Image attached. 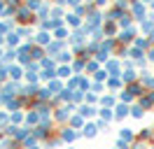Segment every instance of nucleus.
Instances as JSON below:
<instances>
[{
    "instance_id": "obj_12",
    "label": "nucleus",
    "mask_w": 154,
    "mask_h": 149,
    "mask_svg": "<svg viewBox=\"0 0 154 149\" xmlns=\"http://www.w3.org/2000/svg\"><path fill=\"white\" fill-rule=\"evenodd\" d=\"M149 135H152V133H149V128H145L143 133H140V138H143V140H149Z\"/></svg>"
},
{
    "instance_id": "obj_6",
    "label": "nucleus",
    "mask_w": 154,
    "mask_h": 149,
    "mask_svg": "<svg viewBox=\"0 0 154 149\" xmlns=\"http://www.w3.org/2000/svg\"><path fill=\"white\" fill-rule=\"evenodd\" d=\"M133 12H135V17H143V14H145L143 5H135V7H133Z\"/></svg>"
},
{
    "instance_id": "obj_8",
    "label": "nucleus",
    "mask_w": 154,
    "mask_h": 149,
    "mask_svg": "<svg viewBox=\"0 0 154 149\" xmlns=\"http://www.w3.org/2000/svg\"><path fill=\"white\" fill-rule=\"evenodd\" d=\"M110 86H112V89H117V86H122V82H119L117 77H112V79H110Z\"/></svg>"
},
{
    "instance_id": "obj_4",
    "label": "nucleus",
    "mask_w": 154,
    "mask_h": 149,
    "mask_svg": "<svg viewBox=\"0 0 154 149\" xmlns=\"http://www.w3.org/2000/svg\"><path fill=\"white\" fill-rule=\"evenodd\" d=\"M68 112H70V107H66V110H58L56 119H58V121H66V119H68Z\"/></svg>"
},
{
    "instance_id": "obj_13",
    "label": "nucleus",
    "mask_w": 154,
    "mask_h": 149,
    "mask_svg": "<svg viewBox=\"0 0 154 149\" xmlns=\"http://www.w3.org/2000/svg\"><path fill=\"white\" fill-rule=\"evenodd\" d=\"M10 72H12V77H14V79H17V77H21V72H19V68H12Z\"/></svg>"
},
{
    "instance_id": "obj_1",
    "label": "nucleus",
    "mask_w": 154,
    "mask_h": 149,
    "mask_svg": "<svg viewBox=\"0 0 154 149\" xmlns=\"http://www.w3.org/2000/svg\"><path fill=\"white\" fill-rule=\"evenodd\" d=\"M75 138H77V133H72L70 128H66L63 133H61V140H63V142H72Z\"/></svg>"
},
{
    "instance_id": "obj_10",
    "label": "nucleus",
    "mask_w": 154,
    "mask_h": 149,
    "mask_svg": "<svg viewBox=\"0 0 154 149\" xmlns=\"http://www.w3.org/2000/svg\"><path fill=\"white\" fill-rule=\"evenodd\" d=\"M143 28H145V30H147V33H152V30H154V26H152V23H149V21H145V23H143Z\"/></svg>"
},
{
    "instance_id": "obj_5",
    "label": "nucleus",
    "mask_w": 154,
    "mask_h": 149,
    "mask_svg": "<svg viewBox=\"0 0 154 149\" xmlns=\"http://www.w3.org/2000/svg\"><path fill=\"white\" fill-rule=\"evenodd\" d=\"M84 135H87V138H94V135H96V128H94V126H87V128H84Z\"/></svg>"
},
{
    "instance_id": "obj_15",
    "label": "nucleus",
    "mask_w": 154,
    "mask_h": 149,
    "mask_svg": "<svg viewBox=\"0 0 154 149\" xmlns=\"http://www.w3.org/2000/svg\"><path fill=\"white\" fill-rule=\"evenodd\" d=\"M38 121V114H28V123H35Z\"/></svg>"
},
{
    "instance_id": "obj_17",
    "label": "nucleus",
    "mask_w": 154,
    "mask_h": 149,
    "mask_svg": "<svg viewBox=\"0 0 154 149\" xmlns=\"http://www.w3.org/2000/svg\"><path fill=\"white\" fill-rule=\"evenodd\" d=\"M149 58H152V61H154V51H152V56H149Z\"/></svg>"
},
{
    "instance_id": "obj_9",
    "label": "nucleus",
    "mask_w": 154,
    "mask_h": 149,
    "mask_svg": "<svg viewBox=\"0 0 154 149\" xmlns=\"http://www.w3.org/2000/svg\"><path fill=\"white\" fill-rule=\"evenodd\" d=\"M122 138H124V140H131V130H128V128H122Z\"/></svg>"
},
{
    "instance_id": "obj_3",
    "label": "nucleus",
    "mask_w": 154,
    "mask_h": 149,
    "mask_svg": "<svg viewBox=\"0 0 154 149\" xmlns=\"http://www.w3.org/2000/svg\"><path fill=\"white\" fill-rule=\"evenodd\" d=\"M143 84L147 89H154V74H143Z\"/></svg>"
},
{
    "instance_id": "obj_16",
    "label": "nucleus",
    "mask_w": 154,
    "mask_h": 149,
    "mask_svg": "<svg viewBox=\"0 0 154 149\" xmlns=\"http://www.w3.org/2000/svg\"><path fill=\"white\" fill-rule=\"evenodd\" d=\"M5 121H7V117H5V114H2V112H0V126H2V123H5Z\"/></svg>"
},
{
    "instance_id": "obj_18",
    "label": "nucleus",
    "mask_w": 154,
    "mask_h": 149,
    "mask_svg": "<svg viewBox=\"0 0 154 149\" xmlns=\"http://www.w3.org/2000/svg\"><path fill=\"white\" fill-rule=\"evenodd\" d=\"M30 149H35V147H30Z\"/></svg>"
},
{
    "instance_id": "obj_11",
    "label": "nucleus",
    "mask_w": 154,
    "mask_h": 149,
    "mask_svg": "<svg viewBox=\"0 0 154 149\" xmlns=\"http://www.w3.org/2000/svg\"><path fill=\"white\" fill-rule=\"evenodd\" d=\"M38 98H40V100H47V98H49V91H40Z\"/></svg>"
},
{
    "instance_id": "obj_2",
    "label": "nucleus",
    "mask_w": 154,
    "mask_h": 149,
    "mask_svg": "<svg viewBox=\"0 0 154 149\" xmlns=\"http://www.w3.org/2000/svg\"><path fill=\"white\" fill-rule=\"evenodd\" d=\"M21 107V100H17V98H7V110H19Z\"/></svg>"
},
{
    "instance_id": "obj_14",
    "label": "nucleus",
    "mask_w": 154,
    "mask_h": 149,
    "mask_svg": "<svg viewBox=\"0 0 154 149\" xmlns=\"http://www.w3.org/2000/svg\"><path fill=\"white\" fill-rule=\"evenodd\" d=\"M133 117H143V110H140V107H133Z\"/></svg>"
},
{
    "instance_id": "obj_7",
    "label": "nucleus",
    "mask_w": 154,
    "mask_h": 149,
    "mask_svg": "<svg viewBox=\"0 0 154 149\" xmlns=\"http://www.w3.org/2000/svg\"><path fill=\"white\" fill-rule=\"evenodd\" d=\"M105 33H107V35H112V33H115V23H112V21L105 26Z\"/></svg>"
}]
</instances>
